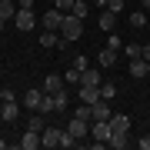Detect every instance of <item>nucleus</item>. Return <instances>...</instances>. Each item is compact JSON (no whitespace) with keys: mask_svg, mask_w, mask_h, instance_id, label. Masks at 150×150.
Masks as SVG:
<instances>
[{"mask_svg":"<svg viewBox=\"0 0 150 150\" xmlns=\"http://www.w3.org/2000/svg\"><path fill=\"white\" fill-rule=\"evenodd\" d=\"M57 10H64V13H70V10H74V0H57Z\"/></svg>","mask_w":150,"mask_h":150,"instance_id":"obj_30","label":"nucleus"},{"mask_svg":"<svg viewBox=\"0 0 150 150\" xmlns=\"http://www.w3.org/2000/svg\"><path fill=\"white\" fill-rule=\"evenodd\" d=\"M137 147H140V150H150V137H140V140H137Z\"/></svg>","mask_w":150,"mask_h":150,"instance_id":"obj_35","label":"nucleus"},{"mask_svg":"<svg viewBox=\"0 0 150 150\" xmlns=\"http://www.w3.org/2000/svg\"><path fill=\"white\" fill-rule=\"evenodd\" d=\"M80 83L83 87H100V70H90V67H87L83 74H80Z\"/></svg>","mask_w":150,"mask_h":150,"instance_id":"obj_16","label":"nucleus"},{"mask_svg":"<svg viewBox=\"0 0 150 150\" xmlns=\"http://www.w3.org/2000/svg\"><path fill=\"white\" fill-rule=\"evenodd\" d=\"M40 144H43V134H40V130H30V127L23 130V137H20V147L23 150H37Z\"/></svg>","mask_w":150,"mask_h":150,"instance_id":"obj_4","label":"nucleus"},{"mask_svg":"<svg viewBox=\"0 0 150 150\" xmlns=\"http://www.w3.org/2000/svg\"><path fill=\"white\" fill-rule=\"evenodd\" d=\"M147 67H150V60H147Z\"/></svg>","mask_w":150,"mask_h":150,"instance_id":"obj_42","label":"nucleus"},{"mask_svg":"<svg viewBox=\"0 0 150 150\" xmlns=\"http://www.w3.org/2000/svg\"><path fill=\"white\" fill-rule=\"evenodd\" d=\"M50 100H54V113H67V107H70V97H67V90L50 93Z\"/></svg>","mask_w":150,"mask_h":150,"instance_id":"obj_11","label":"nucleus"},{"mask_svg":"<svg viewBox=\"0 0 150 150\" xmlns=\"http://www.w3.org/2000/svg\"><path fill=\"white\" fill-rule=\"evenodd\" d=\"M67 134L80 140V137H87V134H90V127H87V120H80V117H70V127H67Z\"/></svg>","mask_w":150,"mask_h":150,"instance_id":"obj_8","label":"nucleus"},{"mask_svg":"<svg viewBox=\"0 0 150 150\" xmlns=\"http://www.w3.org/2000/svg\"><path fill=\"white\" fill-rule=\"evenodd\" d=\"M27 127H30V130H40V134L47 130V127H43V117H40V110H33L30 117H27Z\"/></svg>","mask_w":150,"mask_h":150,"instance_id":"obj_21","label":"nucleus"},{"mask_svg":"<svg viewBox=\"0 0 150 150\" xmlns=\"http://www.w3.org/2000/svg\"><path fill=\"white\" fill-rule=\"evenodd\" d=\"M70 67H77V70L83 74V70H87V57H74V64H70Z\"/></svg>","mask_w":150,"mask_h":150,"instance_id":"obj_33","label":"nucleus"},{"mask_svg":"<svg viewBox=\"0 0 150 150\" xmlns=\"http://www.w3.org/2000/svg\"><path fill=\"white\" fill-rule=\"evenodd\" d=\"M74 17H80V20H87V13H90V4L87 0H74V10H70Z\"/></svg>","mask_w":150,"mask_h":150,"instance_id":"obj_20","label":"nucleus"},{"mask_svg":"<svg viewBox=\"0 0 150 150\" xmlns=\"http://www.w3.org/2000/svg\"><path fill=\"white\" fill-rule=\"evenodd\" d=\"M113 23H117V13H113V10H100V13H97V27H100V30H113Z\"/></svg>","mask_w":150,"mask_h":150,"instance_id":"obj_9","label":"nucleus"},{"mask_svg":"<svg viewBox=\"0 0 150 150\" xmlns=\"http://www.w3.org/2000/svg\"><path fill=\"white\" fill-rule=\"evenodd\" d=\"M4 147H7V140H4V137H0V150H4Z\"/></svg>","mask_w":150,"mask_h":150,"instance_id":"obj_39","label":"nucleus"},{"mask_svg":"<svg viewBox=\"0 0 150 150\" xmlns=\"http://www.w3.org/2000/svg\"><path fill=\"white\" fill-rule=\"evenodd\" d=\"M13 20H17V30H33V23H37V17H33V10H23V7H17Z\"/></svg>","mask_w":150,"mask_h":150,"instance_id":"obj_3","label":"nucleus"},{"mask_svg":"<svg viewBox=\"0 0 150 150\" xmlns=\"http://www.w3.org/2000/svg\"><path fill=\"white\" fill-rule=\"evenodd\" d=\"M97 64H100V67H113V64H117V50H100V54H97Z\"/></svg>","mask_w":150,"mask_h":150,"instance_id":"obj_18","label":"nucleus"},{"mask_svg":"<svg viewBox=\"0 0 150 150\" xmlns=\"http://www.w3.org/2000/svg\"><path fill=\"white\" fill-rule=\"evenodd\" d=\"M140 57H144V60H150V43H144V50H140Z\"/></svg>","mask_w":150,"mask_h":150,"instance_id":"obj_37","label":"nucleus"},{"mask_svg":"<svg viewBox=\"0 0 150 150\" xmlns=\"http://www.w3.org/2000/svg\"><path fill=\"white\" fill-rule=\"evenodd\" d=\"M140 4H144V7H150V0H140Z\"/></svg>","mask_w":150,"mask_h":150,"instance_id":"obj_41","label":"nucleus"},{"mask_svg":"<svg viewBox=\"0 0 150 150\" xmlns=\"http://www.w3.org/2000/svg\"><path fill=\"white\" fill-rule=\"evenodd\" d=\"M140 50H144L140 43H127V47H123V54H127L130 60H137V57H140Z\"/></svg>","mask_w":150,"mask_h":150,"instance_id":"obj_28","label":"nucleus"},{"mask_svg":"<svg viewBox=\"0 0 150 150\" xmlns=\"http://www.w3.org/2000/svg\"><path fill=\"white\" fill-rule=\"evenodd\" d=\"M110 4V0H93V7H107Z\"/></svg>","mask_w":150,"mask_h":150,"instance_id":"obj_38","label":"nucleus"},{"mask_svg":"<svg viewBox=\"0 0 150 150\" xmlns=\"http://www.w3.org/2000/svg\"><path fill=\"white\" fill-rule=\"evenodd\" d=\"M74 144H77V137H70L67 130H64V140H60V147H67V150H70V147H74Z\"/></svg>","mask_w":150,"mask_h":150,"instance_id":"obj_32","label":"nucleus"},{"mask_svg":"<svg viewBox=\"0 0 150 150\" xmlns=\"http://www.w3.org/2000/svg\"><path fill=\"white\" fill-rule=\"evenodd\" d=\"M130 27H134V30L147 27V13H144V10H134V13H130Z\"/></svg>","mask_w":150,"mask_h":150,"instance_id":"obj_23","label":"nucleus"},{"mask_svg":"<svg viewBox=\"0 0 150 150\" xmlns=\"http://www.w3.org/2000/svg\"><path fill=\"white\" fill-rule=\"evenodd\" d=\"M110 134H130V117L127 113H113L110 117Z\"/></svg>","mask_w":150,"mask_h":150,"instance_id":"obj_7","label":"nucleus"},{"mask_svg":"<svg viewBox=\"0 0 150 150\" xmlns=\"http://www.w3.org/2000/svg\"><path fill=\"white\" fill-rule=\"evenodd\" d=\"M113 110H110V100H97L93 103V120H110Z\"/></svg>","mask_w":150,"mask_h":150,"instance_id":"obj_12","label":"nucleus"},{"mask_svg":"<svg viewBox=\"0 0 150 150\" xmlns=\"http://www.w3.org/2000/svg\"><path fill=\"white\" fill-rule=\"evenodd\" d=\"M64 83H67V87H74V83H80V70H77V67H70L67 74H64Z\"/></svg>","mask_w":150,"mask_h":150,"instance_id":"obj_26","label":"nucleus"},{"mask_svg":"<svg viewBox=\"0 0 150 150\" xmlns=\"http://www.w3.org/2000/svg\"><path fill=\"white\" fill-rule=\"evenodd\" d=\"M74 117H80V120H93V107H90V103H80V107L74 110Z\"/></svg>","mask_w":150,"mask_h":150,"instance_id":"obj_25","label":"nucleus"},{"mask_svg":"<svg viewBox=\"0 0 150 150\" xmlns=\"http://www.w3.org/2000/svg\"><path fill=\"white\" fill-rule=\"evenodd\" d=\"M64 10H57V7H54V10H47V13H43V30H57L60 33V27H64Z\"/></svg>","mask_w":150,"mask_h":150,"instance_id":"obj_2","label":"nucleus"},{"mask_svg":"<svg viewBox=\"0 0 150 150\" xmlns=\"http://www.w3.org/2000/svg\"><path fill=\"white\" fill-rule=\"evenodd\" d=\"M0 117H4L7 123L17 120V100H4V107H0Z\"/></svg>","mask_w":150,"mask_h":150,"instance_id":"obj_17","label":"nucleus"},{"mask_svg":"<svg viewBox=\"0 0 150 150\" xmlns=\"http://www.w3.org/2000/svg\"><path fill=\"white\" fill-rule=\"evenodd\" d=\"M107 147H113V150H123V147H127V134H110Z\"/></svg>","mask_w":150,"mask_h":150,"instance_id":"obj_24","label":"nucleus"},{"mask_svg":"<svg viewBox=\"0 0 150 150\" xmlns=\"http://www.w3.org/2000/svg\"><path fill=\"white\" fill-rule=\"evenodd\" d=\"M147 74H150V67H147V60H144V57L130 60V77H137V80H140V77H147Z\"/></svg>","mask_w":150,"mask_h":150,"instance_id":"obj_13","label":"nucleus"},{"mask_svg":"<svg viewBox=\"0 0 150 150\" xmlns=\"http://www.w3.org/2000/svg\"><path fill=\"white\" fill-rule=\"evenodd\" d=\"M80 33H83V20L74 17V13H67V17H64V27H60V37L74 43V40H80Z\"/></svg>","mask_w":150,"mask_h":150,"instance_id":"obj_1","label":"nucleus"},{"mask_svg":"<svg viewBox=\"0 0 150 150\" xmlns=\"http://www.w3.org/2000/svg\"><path fill=\"white\" fill-rule=\"evenodd\" d=\"M13 13H17V4H13V0H0V17H4V20H10Z\"/></svg>","mask_w":150,"mask_h":150,"instance_id":"obj_22","label":"nucleus"},{"mask_svg":"<svg viewBox=\"0 0 150 150\" xmlns=\"http://www.w3.org/2000/svg\"><path fill=\"white\" fill-rule=\"evenodd\" d=\"M107 10H113V13H123V0H110V4H107Z\"/></svg>","mask_w":150,"mask_h":150,"instance_id":"obj_31","label":"nucleus"},{"mask_svg":"<svg viewBox=\"0 0 150 150\" xmlns=\"http://www.w3.org/2000/svg\"><path fill=\"white\" fill-rule=\"evenodd\" d=\"M90 134H93L97 144H107V140H110V120H93Z\"/></svg>","mask_w":150,"mask_h":150,"instance_id":"obj_5","label":"nucleus"},{"mask_svg":"<svg viewBox=\"0 0 150 150\" xmlns=\"http://www.w3.org/2000/svg\"><path fill=\"white\" fill-rule=\"evenodd\" d=\"M40 47H60V37H57V30H47V33H40Z\"/></svg>","mask_w":150,"mask_h":150,"instance_id":"obj_19","label":"nucleus"},{"mask_svg":"<svg viewBox=\"0 0 150 150\" xmlns=\"http://www.w3.org/2000/svg\"><path fill=\"white\" fill-rule=\"evenodd\" d=\"M0 100H17V97H13L10 87H4V90H0Z\"/></svg>","mask_w":150,"mask_h":150,"instance_id":"obj_34","label":"nucleus"},{"mask_svg":"<svg viewBox=\"0 0 150 150\" xmlns=\"http://www.w3.org/2000/svg\"><path fill=\"white\" fill-rule=\"evenodd\" d=\"M17 4H20L23 10H33V0H17Z\"/></svg>","mask_w":150,"mask_h":150,"instance_id":"obj_36","label":"nucleus"},{"mask_svg":"<svg viewBox=\"0 0 150 150\" xmlns=\"http://www.w3.org/2000/svg\"><path fill=\"white\" fill-rule=\"evenodd\" d=\"M107 47H110V50H120V47H123V40L117 37V33H110V40H107Z\"/></svg>","mask_w":150,"mask_h":150,"instance_id":"obj_29","label":"nucleus"},{"mask_svg":"<svg viewBox=\"0 0 150 150\" xmlns=\"http://www.w3.org/2000/svg\"><path fill=\"white\" fill-rule=\"evenodd\" d=\"M4 23H7V20H4V17H0V30H4Z\"/></svg>","mask_w":150,"mask_h":150,"instance_id":"obj_40","label":"nucleus"},{"mask_svg":"<svg viewBox=\"0 0 150 150\" xmlns=\"http://www.w3.org/2000/svg\"><path fill=\"white\" fill-rule=\"evenodd\" d=\"M60 140H64V130H57V127H47L43 130V150H54V147H60Z\"/></svg>","mask_w":150,"mask_h":150,"instance_id":"obj_6","label":"nucleus"},{"mask_svg":"<svg viewBox=\"0 0 150 150\" xmlns=\"http://www.w3.org/2000/svg\"><path fill=\"white\" fill-rule=\"evenodd\" d=\"M40 103H43V90H27L23 93V107L27 110H40Z\"/></svg>","mask_w":150,"mask_h":150,"instance_id":"obj_10","label":"nucleus"},{"mask_svg":"<svg viewBox=\"0 0 150 150\" xmlns=\"http://www.w3.org/2000/svg\"><path fill=\"white\" fill-rule=\"evenodd\" d=\"M57 90H64V77L50 74L47 80H43V93H57Z\"/></svg>","mask_w":150,"mask_h":150,"instance_id":"obj_15","label":"nucleus"},{"mask_svg":"<svg viewBox=\"0 0 150 150\" xmlns=\"http://www.w3.org/2000/svg\"><path fill=\"white\" fill-rule=\"evenodd\" d=\"M117 97V87L113 83H100V100H113Z\"/></svg>","mask_w":150,"mask_h":150,"instance_id":"obj_27","label":"nucleus"},{"mask_svg":"<svg viewBox=\"0 0 150 150\" xmlns=\"http://www.w3.org/2000/svg\"><path fill=\"white\" fill-rule=\"evenodd\" d=\"M97 100H100V87H80V103H90L93 107Z\"/></svg>","mask_w":150,"mask_h":150,"instance_id":"obj_14","label":"nucleus"}]
</instances>
